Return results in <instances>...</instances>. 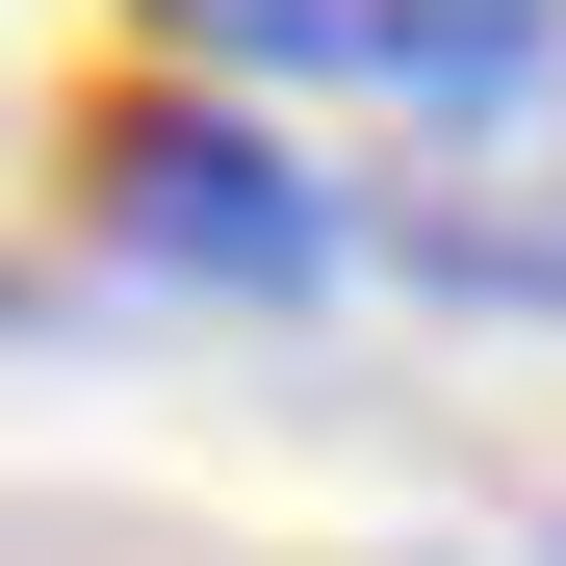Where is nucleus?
I'll return each mask as SVG.
<instances>
[{
    "label": "nucleus",
    "instance_id": "obj_2",
    "mask_svg": "<svg viewBox=\"0 0 566 566\" xmlns=\"http://www.w3.org/2000/svg\"><path fill=\"white\" fill-rule=\"evenodd\" d=\"M104 207H129V258H180V283H310V180H283L232 104H129Z\"/></svg>",
    "mask_w": 566,
    "mask_h": 566
},
{
    "label": "nucleus",
    "instance_id": "obj_1",
    "mask_svg": "<svg viewBox=\"0 0 566 566\" xmlns=\"http://www.w3.org/2000/svg\"><path fill=\"white\" fill-rule=\"evenodd\" d=\"M180 52H232V77H335V104H463L490 129L515 77L566 52V0H155Z\"/></svg>",
    "mask_w": 566,
    "mask_h": 566
}]
</instances>
